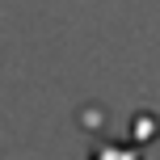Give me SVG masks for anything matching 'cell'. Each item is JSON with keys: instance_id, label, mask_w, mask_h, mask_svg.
I'll return each mask as SVG.
<instances>
[{"instance_id": "obj_1", "label": "cell", "mask_w": 160, "mask_h": 160, "mask_svg": "<svg viewBox=\"0 0 160 160\" xmlns=\"http://www.w3.org/2000/svg\"><path fill=\"white\" fill-rule=\"evenodd\" d=\"M93 160H135V152H127V148H110V143H101L93 152Z\"/></svg>"}]
</instances>
